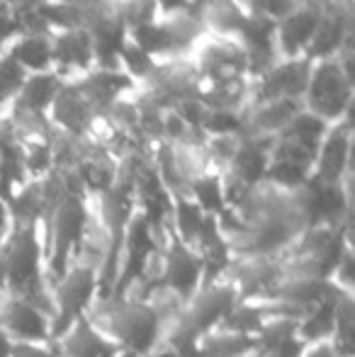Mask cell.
I'll use <instances>...</instances> for the list:
<instances>
[{
  "mask_svg": "<svg viewBox=\"0 0 355 357\" xmlns=\"http://www.w3.org/2000/svg\"><path fill=\"white\" fill-rule=\"evenodd\" d=\"M227 255H275L307 226L322 221L317 185L294 190L258 183L241 199L214 216Z\"/></svg>",
  "mask_w": 355,
  "mask_h": 357,
  "instance_id": "obj_1",
  "label": "cell"
},
{
  "mask_svg": "<svg viewBox=\"0 0 355 357\" xmlns=\"http://www.w3.org/2000/svg\"><path fill=\"white\" fill-rule=\"evenodd\" d=\"M86 316L127 357H144L153 348L161 331V319L139 291H100Z\"/></svg>",
  "mask_w": 355,
  "mask_h": 357,
  "instance_id": "obj_2",
  "label": "cell"
},
{
  "mask_svg": "<svg viewBox=\"0 0 355 357\" xmlns=\"http://www.w3.org/2000/svg\"><path fill=\"white\" fill-rule=\"evenodd\" d=\"M202 278L204 260L199 258V253L176 236L168 219L161 221L156 229V243L139 278H134L139 282V291H144L146 287H161V289H171L178 294H188Z\"/></svg>",
  "mask_w": 355,
  "mask_h": 357,
  "instance_id": "obj_3",
  "label": "cell"
},
{
  "mask_svg": "<svg viewBox=\"0 0 355 357\" xmlns=\"http://www.w3.org/2000/svg\"><path fill=\"white\" fill-rule=\"evenodd\" d=\"M103 291L100 270L86 255L73 253L68 263L49 280L47 284V309L52 319V338L54 333L71 324L78 316H86L88 306L95 296Z\"/></svg>",
  "mask_w": 355,
  "mask_h": 357,
  "instance_id": "obj_4",
  "label": "cell"
},
{
  "mask_svg": "<svg viewBox=\"0 0 355 357\" xmlns=\"http://www.w3.org/2000/svg\"><path fill=\"white\" fill-rule=\"evenodd\" d=\"M353 78L341 68L336 56L312 61V73L302 98V109L326 124H336L351 114Z\"/></svg>",
  "mask_w": 355,
  "mask_h": 357,
  "instance_id": "obj_5",
  "label": "cell"
},
{
  "mask_svg": "<svg viewBox=\"0 0 355 357\" xmlns=\"http://www.w3.org/2000/svg\"><path fill=\"white\" fill-rule=\"evenodd\" d=\"M190 54H192L197 85H224L248 80V59L236 37L202 32Z\"/></svg>",
  "mask_w": 355,
  "mask_h": 357,
  "instance_id": "obj_6",
  "label": "cell"
},
{
  "mask_svg": "<svg viewBox=\"0 0 355 357\" xmlns=\"http://www.w3.org/2000/svg\"><path fill=\"white\" fill-rule=\"evenodd\" d=\"M0 326L10 340L52 338V319L47 306L17 289H0Z\"/></svg>",
  "mask_w": 355,
  "mask_h": 357,
  "instance_id": "obj_7",
  "label": "cell"
},
{
  "mask_svg": "<svg viewBox=\"0 0 355 357\" xmlns=\"http://www.w3.org/2000/svg\"><path fill=\"white\" fill-rule=\"evenodd\" d=\"M312 73V61L307 56L292 59V61H275L263 75L251 80L248 85V102H270V100H294L302 102L304 90Z\"/></svg>",
  "mask_w": 355,
  "mask_h": 357,
  "instance_id": "obj_8",
  "label": "cell"
},
{
  "mask_svg": "<svg viewBox=\"0 0 355 357\" xmlns=\"http://www.w3.org/2000/svg\"><path fill=\"white\" fill-rule=\"evenodd\" d=\"M324 5L302 0L292 13H287L282 20L275 22L273 44L278 61H292V59L307 56L312 39L317 34L319 20H322Z\"/></svg>",
  "mask_w": 355,
  "mask_h": 357,
  "instance_id": "obj_9",
  "label": "cell"
},
{
  "mask_svg": "<svg viewBox=\"0 0 355 357\" xmlns=\"http://www.w3.org/2000/svg\"><path fill=\"white\" fill-rule=\"evenodd\" d=\"M351 151H353V124L351 114L341 122L331 124L324 134L312 163L309 180L319 185H338L351 175Z\"/></svg>",
  "mask_w": 355,
  "mask_h": 357,
  "instance_id": "obj_10",
  "label": "cell"
},
{
  "mask_svg": "<svg viewBox=\"0 0 355 357\" xmlns=\"http://www.w3.org/2000/svg\"><path fill=\"white\" fill-rule=\"evenodd\" d=\"M93 68L95 56L88 27H76L52 34V71L63 80V85L78 83Z\"/></svg>",
  "mask_w": 355,
  "mask_h": 357,
  "instance_id": "obj_11",
  "label": "cell"
},
{
  "mask_svg": "<svg viewBox=\"0 0 355 357\" xmlns=\"http://www.w3.org/2000/svg\"><path fill=\"white\" fill-rule=\"evenodd\" d=\"M214 275L227 280L239 299H251L268 289L278 275L275 255H227L224 265Z\"/></svg>",
  "mask_w": 355,
  "mask_h": 357,
  "instance_id": "obj_12",
  "label": "cell"
},
{
  "mask_svg": "<svg viewBox=\"0 0 355 357\" xmlns=\"http://www.w3.org/2000/svg\"><path fill=\"white\" fill-rule=\"evenodd\" d=\"M59 357H127L103 331L88 319L78 316L52 338Z\"/></svg>",
  "mask_w": 355,
  "mask_h": 357,
  "instance_id": "obj_13",
  "label": "cell"
},
{
  "mask_svg": "<svg viewBox=\"0 0 355 357\" xmlns=\"http://www.w3.org/2000/svg\"><path fill=\"white\" fill-rule=\"evenodd\" d=\"M93 117L95 109L78 93L76 85H63L47 112V122L52 127V132L63 134L68 139H76V142H83Z\"/></svg>",
  "mask_w": 355,
  "mask_h": 357,
  "instance_id": "obj_14",
  "label": "cell"
},
{
  "mask_svg": "<svg viewBox=\"0 0 355 357\" xmlns=\"http://www.w3.org/2000/svg\"><path fill=\"white\" fill-rule=\"evenodd\" d=\"M302 109V102L294 100H270V102L246 105L241 109V137L275 139L294 114Z\"/></svg>",
  "mask_w": 355,
  "mask_h": 357,
  "instance_id": "obj_15",
  "label": "cell"
},
{
  "mask_svg": "<svg viewBox=\"0 0 355 357\" xmlns=\"http://www.w3.org/2000/svg\"><path fill=\"white\" fill-rule=\"evenodd\" d=\"M93 42L95 68L100 71H122L119 68V52L127 42V22L117 13L100 15L88 27Z\"/></svg>",
  "mask_w": 355,
  "mask_h": 357,
  "instance_id": "obj_16",
  "label": "cell"
},
{
  "mask_svg": "<svg viewBox=\"0 0 355 357\" xmlns=\"http://www.w3.org/2000/svg\"><path fill=\"white\" fill-rule=\"evenodd\" d=\"M63 88V80L54 71L47 73H29L20 88L15 102L10 105V114H24V117L47 119L52 102L56 100L59 90Z\"/></svg>",
  "mask_w": 355,
  "mask_h": 357,
  "instance_id": "obj_17",
  "label": "cell"
},
{
  "mask_svg": "<svg viewBox=\"0 0 355 357\" xmlns=\"http://www.w3.org/2000/svg\"><path fill=\"white\" fill-rule=\"evenodd\" d=\"M351 10L343 5L333 3L322 10V20H319L317 34L312 39V47L307 52L309 61H319V59H331L338 54V49L346 44L351 37Z\"/></svg>",
  "mask_w": 355,
  "mask_h": 357,
  "instance_id": "obj_18",
  "label": "cell"
},
{
  "mask_svg": "<svg viewBox=\"0 0 355 357\" xmlns=\"http://www.w3.org/2000/svg\"><path fill=\"white\" fill-rule=\"evenodd\" d=\"M241 355H256L253 353L251 338L239 333V331H232L222 321L209 326L207 331H202L195 338L192 353H190V357H241Z\"/></svg>",
  "mask_w": 355,
  "mask_h": 357,
  "instance_id": "obj_19",
  "label": "cell"
},
{
  "mask_svg": "<svg viewBox=\"0 0 355 357\" xmlns=\"http://www.w3.org/2000/svg\"><path fill=\"white\" fill-rule=\"evenodd\" d=\"M5 52L27 75L52 71V34L49 32H20L5 47Z\"/></svg>",
  "mask_w": 355,
  "mask_h": 357,
  "instance_id": "obj_20",
  "label": "cell"
},
{
  "mask_svg": "<svg viewBox=\"0 0 355 357\" xmlns=\"http://www.w3.org/2000/svg\"><path fill=\"white\" fill-rule=\"evenodd\" d=\"M185 195H188V197L209 216H217L227 209V199H224V188H222V175H219L217 170H207V173L199 175L197 180H192L190 188L185 190Z\"/></svg>",
  "mask_w": 355,
  "mask_h": 357,
  "instance_id": "obj_21",
  "label": "cell"
},
{
  "mask_svg": "<svg viewBox=\"0 0 355 357\" xmlns=\"http://www.w3.org/2000/svg\"><path fill=\"white\" fill-rule=\"evenodd\" d=\"M328 127H331V124L322 122V119L314 117V114L299 109V112L292 117V122H289L287 127L278 134V137L289 139V142L299 144L302 149H307L309 153L317 155V149H319V144H322V139H324V134H326Z\"/></svg>",
  "mask_w": 355,
  "mask_h": 357,
  "instance_id": "obj_22",
  "label": "cell"
},
{
  "mask_svg": "<svg viewBox=\"0 0 355 357\" xmlns=\"http://www.w3.org/2000/svg\"><path fill=\"white\" fill-rule=\"evenodd\" d=\"M24 78H27V73L17 66V61L8 52L0 54V109H10Z\"/></svg>",
  "mask_w": 355,
  "mask_h": 357,
  "instance_id": "obj_23",
  "label": "cell"
},
{
  "mask_svg": "<svg viewBox=\"0 0 355 357\" xmlns=\"http://www.w3.org/2000/svg\"><path fill=\"white\" fill-rule=\"evenodd\" d=\"M248 13L258 15V17H266L270 22H278L287 13H292L302 0H246Z\"/></svg>",
  "mask_w": 355,
  "mask_h": 357,
  "instance_id": "obj_24",
  "label": "cell"
},
{
  "mask_svg": "<svg viewBox=\"0 0 355 357\" xmlns=\"http://www.w3.org/2000/svg\"><path fill=\"white\" fill-rule=\"evenodd\" d=\"M341 355H351V353H343L331 335H322V338L304 340L294 357H341Z\"/></svg>",
  "mask_w": 355,
  "mask_h": 357,
  "instance_id": "obj_25",
  "label": "cell"
},
{
  "mask_svg": "<svg viewBox=\"0 0 355 357\" xmlns=\"http://www.w3.org/2000/svg\"><path fill=\"white\" fill-rule=\"evenodd\" d=\"M8 357H56L52 338L47 340H13Z\"/></svg>",
  "mask_w": 355,
  "mask_h": 357,
  "instance_id": "obj_26",
  "label": "cell"
},
{
  "mask_svg": "<svg viewBox=\"0 0 355 357\" xmlns=\"http://www.w3.org/2000/svg\"><path fill=\"white\" fill-rule=\"evenodd\" d=\"M197 0H153V10H156L158 20L178 17V15H192Z\"/></svg>",
  "mask_w": 355,
  "mask_h": 357,
  "instance_id": "obj_27",
  "label": "cell"
},
{
  "mask_svg": "<svg viewBox=\"0 0 355 357\" xmlns=\"http://www.w3.org/2000/svg\"><path fill=\"white\" fill-rule=\"evenodd\" d=\"M10 343H13V340L8 338V333H5V331H3V326H0V357H8Z\"/></svg>",
  "mask_w": 355,
  "mask_h": 357,
  "instance_id": "obj_28",
  "label": "cell"
},
{
  "mask_svg": "<svg viewBox=\"0 0 355 357\" xmlns=\"http://www.w3.org/2000/svg\"><path fill=\"white\" fill-rule=\"evenodd\" d=\"M338 5H343V8H351V0H336Z\"/></svg>",
  "mask_w": 355,
  "mask_h": 357,
  "instance_id": "obj_29",
  "label": "cell"
},
{
  "mask_svg": "<svg viewBox=\"0 0 355 357\" xmlns=\"http://www.w3.org/2000/svg\"><path fill=\"white\" fill-rule=\"evenodd\" d=\"M341 357H355V353H351V355H341Z\"/></svg>",
  "mask_w": 355,
  "mask_h": 357,
  "instance_id": "obj_30",
  "label": "cell"
},
{
  "mask_svg": "<svg viewBox=\"0 0 355 357\" xmlns=\"http://www.w3.org/2000/svg\"><path fill=\"white\" fill-rule=\"evenodd\" d=\"M241 357H256V355H241Z\"/></svg>",
  "mask_w": 355,
  "mask_h": 357,
  "instance_id": "obj_31",
  "label": "cell"
},
{
  "mask_svg": "<svg viewBox=\"0 0 355 357\" xmlns=\"http://www.w3.org/2000/svg\"><path fill=\"white\" fill-rule=\"evenodd\" d=\"M56 357H59V355H56Z\"/></svg>",
  "mask_w": 355,
  "mask_h": 357,
  "instance_id": "obj_32",
  "label": "cell"
}]
</instances>
